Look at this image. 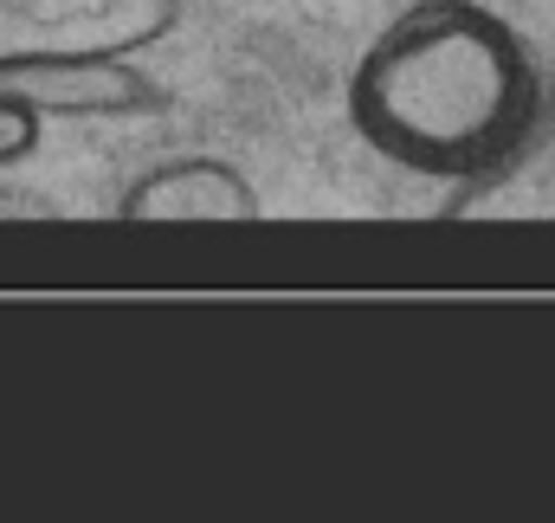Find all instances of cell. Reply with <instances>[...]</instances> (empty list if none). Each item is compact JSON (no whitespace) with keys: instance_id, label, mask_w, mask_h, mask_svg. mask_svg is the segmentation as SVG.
<instances>
[{"instance_id":"obj_1","label":"cell","mask_w":555,"mask_h":523,"mask_svg":"<svg viewBox=\"0 0 555 523\" xmlns=\"http://www.w3.org/2000/svg\"><path fill=\"white\" fill-rule=\"evenodd\" d=\"M543 78L511 20L478 0H414L356 59L349 124L388 162L465 181L537 117Z\"/></svg>"},{"instance_id":"obj_2","label":"cell","mask_w":555,"mask_h":523,"mask_svg":"<svg viewBox=\"0 0 555 523\" xmlns=\"http://www.w3.org/2000/svg\"><path fill=\"white\" fill-rule=\"evenodd\" d=\"M181 20V0H0V72L39 59L142 52Z\"/></svg>"},{"instance_id":"obj_3","label":"cell","mask_w":555,"mask_h":523,"mask_svg":"<svg viewBox=\"0 0 555 523\" xmlns=\"http://www.w3.org/2000/svg\"><path fill=\"white\" fill-rule=\"evenodd\" d=\"M259 214H266V201H259L253 175L220 155L155 162L117 194V220H137V227H246Z\"/></svg>"},{"instance_id":"obj_4","label":"cell","mask_w":555,"mask_h":523,"mask_svg":"<svg viewBox=\"0 0 555 523\" xmlns=\"http://www.w3.org/2000/svg\"><path fill=\"white\" fill-rule=\"evenodd\" d=\"M7 91H20L39 117H137L155 111L162 91L155 78H142L130 52H91V59H39V65H13L0 72Z\"/></svg>"},{"instance_id":"obj_5","label":"cell","mask_w":555,"mask_h":523,"mask_svg":"<svg viewBox=\"0 0 555 523\" xmlns=\"http://www.w3.org/2000/svg\"><path fill=\"white\" fill-rule=\"evenodd\" d=\"M452 220H555V111L537 104V117L517 130L504 155H491L478 175L459 181L446 201Z\"/></svg>"},{"instance_id":"obj_6","label":"cell","mask_w":555,"mask_h":523,"mask_svg":"<svg viewBox=\"0 0 555 523\" xmlns=\"http://www.w3.org/2000/svg\"><path fill=\"white\" fill-rule=\"evenodd\" d=\"M39 130H46V117H39L20 91H7V85H0V168L26 162V155L39 149Z\"/></svg>"}]
</instances>
